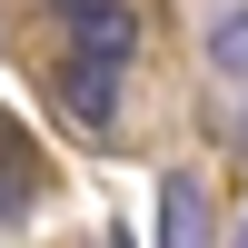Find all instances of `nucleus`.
<instances>
[{
  "mask_svg": "<svg viewBox=\"0 0 248 248\" xmlns=\"http://www.w3.org/2000/svg\"><path fill=\"white\" fill-rule=\"evenodd\" d=\"M50 99L70 109V129H119V70H99V60H60L50 70Z\"/></svg>",
  "mask_w": 248,
  "mask_h": 248,
  "instance_id": "1",
  "label": "nucleus"
},
{
  "mask_svg": "<svg viewBox=\"0 0 248 248\" xmlns=\"http://www.w3.org/2000/svg\"><path fill=\"white\" fill-rule=\"evenodd\" d=\"M129 50H139V20L119 10V0H99V10H79V20H70V60H99V70H129Z\"/></svg>",
  "mask_w": 248,
  "mask_h": 248,
  "instance_id": "2",
  "label": "nucleus"
},
{
  "mask_svg": "<svg viewBox=\"0 0 248 248\" xmlns=\"http://www.w3.org/2000/svg\"><path fill=\"white\" fill-rule=\"evenodd\" d=\"M159 248H209V189L189 169L159 179Z\"/></svg>",
  "mask_w": 248,
  "mask_h": 248,
  "instance_id": "3",
  "label": "nucleus"
},
{
  "mask_svg": "<svg viewBox=\"0 0 248 248\" xmlns=\"http://www.w3.org/2000/svg\"><path fill=\"white\" fill-rule=\"evenodd\" d=\"M30 199H40V159H30L20 129H0V218H20Z\"/></svg>",
  "mask_w": 248,
  "mask_h": 248,
  "instance_id": "4",
  "label": "nucleus"
},
{
  "mask_svg": "<svg viewBox=\"0 0 248 248\" xmlns=\"http://www.w3.org/2000/svg\"><path fill=\"white\" fill-rule=\"evenodd\" d=\"M209 70H218V79H248V10H229V20L209 30Z\"/></svg>",
  "mask_w": 248,
  "mask_h": 248,
  "instance_id": "5",
  "label": "nucleus"
},
{
  "mask_svg": "<svg viewBox=\"0 0 248 248\" xmlns=\"http://www.w3.org/2000/svg\"><path fill=\"white\" fill-rule=\"evenodd\" d=\"M50 10H60V20H79V10H99V0H50Z\"/></svg>",
  "mask_w": 248,
  "mask_h": 248,
  "instance_id": "6",
  "label": "nucleus"
},
{
  "mask_svg": "<svg viewBox=\"0 0 248 248\" xmlns=\"http://www.w3.org/2000/svg\"><path fill=\"white\" fill-rule=\"evenodd\" d=\"M238 149H248V119H238Z\"/></svg>",
  "mask_w": 248,
  "mask_h": 248,
  "instance_id": "7",
  "label": "nucleus"
},
{
  "mask_svg": "<svg viewBox=\"0 0 248 248\" xmlns=\"http://www.w3.org/2000/svg\"><path fill=\"white\" fill-rule=\"evenodd\" d=\"M238 248H248V229H238Z\"/></svg>",
  "mask_w": 248,
  "mask_h": 248,
  "instance_id": "8",
  "label": "nucleus"
}]
</instances>
